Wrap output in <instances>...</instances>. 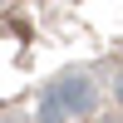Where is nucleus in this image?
<instances>
[{"mask_svg":"<svg viewBox=\"0 0 123 123\" xmlns=\"http://www.w3.org/2000/svg\"><path fill=\"white\" fill-rule=\"evenodd\" d=\"M0 123H123V0H0Z\"/></svg>","mask_w":123,"mask_h":123,"instance_id":"nucleus-1","label":"nucleus"}]
</instances>
